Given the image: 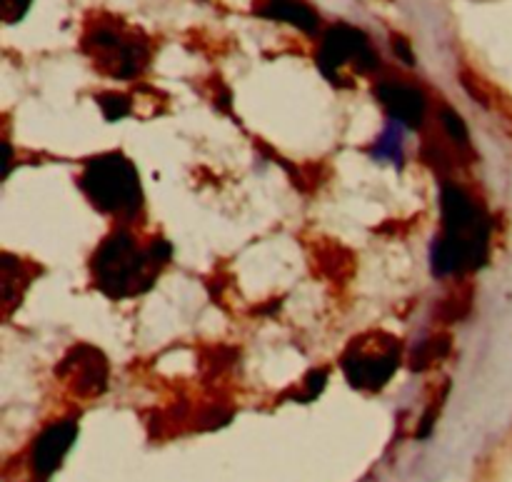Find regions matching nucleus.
Here are the masks:
<instances>
[{
    "mask_svg": "<svg viewBox=\"0 0 512 482\" xmlns=\"http://www.w3.org/2000/svg\"><path fill=\"white\" fill-rule=\"evenodd\" d=\"M440 120H443L445 130H448L450 138L455 140L458 145H468L470 143V133H468V125L465 120L455 113L453 108H443L440 110Z\"/></svg>",
    "mask_w": 512,
    "mask_h": 482,
    "instance_id": "ddd939ff",
    "label": "nucleus"
},
{
    "mask_svg": "<svg viewBox=\"0 0 512 482\" xmlns=\"http://www.w3.org/2000/svg\"><path fill=\"white\" fill-rule=\"evenodd\" d=\"M443 233L433 248V270L455 275L478 270L488 263L490 218L460 185L443 183L440 188Z\"/></svg>",
    "mask_w": 512,
    "mask_h": 482,
    "instance_id": "f257e3e1",
    "label": "nucleus"
},
{
    "mask_svg": "<svg viewBox=\"0 0 512 482\" xmlns=\"http://www.w3.org/2000/svg\"><path fill=\"white\" fill-rule=\"evenodd\" d=\"M450 350V338L448 335H438V338L428 340V343L418 345L413 353V363H410V368L413 370H423L428 368L430 363H435V360L445 358Z\"/></svg>",
    "mask_w": 512,
    "mask_h": 482,
    "instance_id": "9b49d317",
    "label": "nucleus"
},
{
    "mask_svg": "<svg viewBox=\"0 0 512 482\" xmlns=\"http://www.w3.org/2000/svg\"><path fill=\"white\" fill-rule=\"evenodd\" d=\"M400 355L403 345L390 333H363L345 348L340 365L353 388L378 393L400 368Z\"/></svg>",
    "mask_w": 512,
    "mask_h": 482,
    "instance_id": "20e7f679",
    "label": "nucleus"
},
{
    "mask_svg": "<svg viewBox=\"0 0 512 482\" xmlns=\"http://www.w3.org/2000/svg\"><path fill=\"white\" fill-rule=\"evenodd\" d=\"M318 65L333 83H340L338 70L343 65H353L358 73H373L378 68V55L370 45L368 35L353 25H333L323 35V45L318 53Z\"/></svg>",
    "mask_w": 512,
    "mask_h": 482,
    "instance_id": "39448f33",
    "label": "nucleus"
},
{
    "mask_svg": "<svg viewBox=\"0 0 512 482\" xmlns=\"http://www.w3.org/2000/svg\"><path fill=\"white\" fill-rule=\"evenodd\" d=\"M325 383H328V373H325V370H313V373L308 375V380H305V388H308V398H315V395H320V390L325 388Z\"/></svg>",
    "mask_w": 512,
    "mask_h": 482,
    "instance_id": "2eb2a0df",
    "label": "nucleus"
},
{
    "mask_svg": "<svg viewBox=\"0 0 512 482\" xmlns=\"http://www.w3.org/2000/svg\"><path fill=\"white\" fill-rule=\"evenodd\" d=\"M80 190L95 210L118 218H135L143 205L138 168L123 153L93 155L80 173Z\"/></svg>",
    "mask_w": 512,
    "mask_h": 482,
    "instance_id": "7ed1b4c3",
    "label": "nucleus"
},
{
    "mask_svg": "<svg viewBox=\"0 0 512 482\" xmlns=\"http://www.w3.org/2000/svg\"><path fill=\"white\" fill-rule=\"evenodd\" d=\"M98 103H100V108H103L105 118L108 120L125 118V115L130 113V108H133L130 98L123 93H103V95H98Z\"/></svg>",
    "mask_w": 512,
    "mask_h": 482,
    "instance_id": "f8f14e48",
    "label": "nucleus"
},
{
    "mask_svg": "<svg viewBox=\"0 0 512 482\" xmlns=\"http://www.w3.org/2000/svg\"><path fill=\"white\" fill-rule=\"evenodd\" d=\"M83 48L98 63V68L113 78H135L148 63V48L140 40L125 38L113 28L90 30L83 40Z\"/></svg>",
    "mask_w": 512,
    "mask_h": 482,
    "instance_id": "423d86ee",
    "label": "nucleus"
},
{
    "mask_svg": "<svg viewBox=\"0 0 512 482\" xmlns=\"http://www.w3.org/2000/svg\"><path fill=\"white\" fill-rule=\"evenodd\" d=\"M33 0H0V15H3L5 23H18L25 15V10L30 8Z\"/></svg>",
    "mask_w": 512,
    "mask_h": 482,
    "instance_id": "4468645a",
    "label": "nucleus"
},
{
    "mask_svg": "<svg viewBox=\"0 0 512 482\" xmlns=\"http://www.w3.org/2000/svg\"><path fill=\"white\" fill-rule=\"evenodd\" d=\"M393 48H395V53H398V58H403L408 65H415V55H413V50H410L408 40L400 38V35H395Z\"/></svg>",
    "mask_w": 512,
    "mask_h": 482,
    "instance_id": "dca6fc26",
    "label": "nucleus"
},
{
    "mask_svg": "<svg viewBox=\"0 0 512 482\" xmlns=\"http://www.w3.org/2000/svg\"><path fill=\"white\" fill-rule=\"evenodd\" d=\"M60 373H68L73 378V390L83 398H95L108 388V360L100 350L88 348V345L75 348Z\"/></svg>",
    "mask_w": 512,
    "mask_h": 482,
    "instance_id": "6e6552de",
    "label": "nucleus"
},
{
    "mask_svg": "<svg viewBox=\"0 0 512 482\" xmlns=\"http://www.w3.org/2000/svg\"><path fill=\"white\" fill-rule=\"evenodd\" d=\"M163 268L153 260L150 250H140L138 243L125 230H115L103 240L93 255V280L100 293L108 298H133L145 293L155 283V273Z\"/></svg>",
    "mask_w": 512,
    "mask_h": 482,
    "instance_id": "f03ea898",
    "label": "nucleus"
},
{
    "mask_svg": "<svg viewBox=\"0 0 512 482\" xmlns=\"http://www.w3.org/2000/svg\"><path fill=\"white\" fill-rule=\"evenodd\" d=\"M375 98L380 100L390 118L398 123L408 125V128H420L428 115V100H425L423 90L413 88V85L395 83V80H383L375 88Z\"/></svg>",
    "mask_w": 512,
    "mask_h": 482,
    "instance_id": "1a4fd4ad",
    "label": "nucleus"
},
{
    "mask_svg": "<svg viewBox=\"0 0 512 482\" xmlns=\"http://www.w3.org/2000/svg\"><path fill=\"white\" fill-rule=\"evenodd\" d=\"M75 438H78V423L75 420H58L50 428H45L35 440L33 455H30L35 473L40 478L53 475L60 468L65 455H68V450L73 448Z\"/></svg>",
    "mask_w": 512,
    "mask_h": 482,
    "instance_id": "0eeeda50",
    "label": "nucleus"
},
{
    "mask_svg": "<svg viewBox=\"0 0 512 482\" xmlns=\"http://www.w3.org/2000/svg\"><path fill=\"white\" fill-rule=\"evenodd\" d=\"M263 18L283 20V23L295 25V28L305 30V33H315L320 25L318 13L310 5L300 3V0H270L268 5L260 8Z\"/></svg>",
    "mask_w": 512,
    "mask_h": 482,
    "instance_id": "9d476101",
    "label": "nucleus"
}]
</instances>
